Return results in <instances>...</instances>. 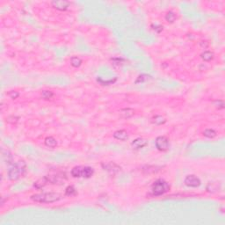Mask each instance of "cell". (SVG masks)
Segmentation results:
<instances>
[{"label":"cell","mask_w":225,"mask_h":225,"mask_svg":"<svg viewBox=\"0 0 225 225\" xmlns=\"http://www.w3.org/2000/svg\"><path fill=\"white\" fill-rule=\"evenodd\" d=\"M31 199L35 202L40 203H53L61 199V195L56 193H44L32 195Z\"/></svg>","instance_id":"obj_1"},{"label":"cell","mask_w":225,"mask_h":225,"mask_svg":"<svg viewBox=\"0 0 225 225\" xmlns=\"http://www.w3.org/2000/svg\"><path fill=\"white\" fill-rule=\"evenodd\" d=\"M26 163L23 160L17 162L8 171V178L11 180H17L20 178L26 171Z\"/></svg>","instance_id":"obj_2"},{"label":"cell","mask_w":225,"mask_h":225,"mask_svg":"<svg viewBox=\"0 0 225 225\" xmlns=\"http://www.w3.org/2000/svg\"><path fill=\"white\" fill-rule=\"evenodd\" d=\"M170 186L166 181L163 179H158L151 187V194L153 196H159L168 192Z\"/></svg>","instance_id":"obj_3"},{"label":"cell","mask_w":225,"mask_h":225,"mask_svg":"<svg viewBox=\"0 0 225 225\" xmlns=\"http://www.w3.org/2000/svg\"><path fill=\"white\" fill-rule=\"evenodd\" d=\"M93 169L89 166H76L71 171V175L75 178H90L93 175Z\"/></svg>","instance_id":"obj_4"},{"label":"cell","mask_w":225,"mask_h":225,"mask_svg":"<svg viewBox=\"0 0 225 225\" xmlns=\"http://www.w3.org/2000/svg\"><path fill=\"white\" fill-rule=\"evenodd\" d=\"M156 147L162 151H165L170 148L169 139L165 137H158L156 139Z\"/></svg>","instance_id":"obj_5"},{"label":"cell","mask_w":225,"mask_h":225,"mask_svg":"<svg viewBox=\"0 0 225 225\" xmlns=\"http://www.w3.org/2000/svg\"><path fill=\"white\" fill-rule=\"evenodd\" d=\"M185 184L190 187H197L201 185V179L195 175H188L185 178Z\"/></svg>","instance_id":"obj_6"},{"label":"cell","mask_w":225,"mask_h":225,"mask_svg":"<svg viewBox=\"0 0 225 225\" xmlns=\"http://www.w3.org/2000/svg\"><path fill=\"white\" fill-rule=\"evenodd\" d=\"M51 5L54 8L59 11H65L70 6V2L65 1V0H55V1L51 2Z\"/></svg>","instance_id":"obj_7"},{"label":"cell","mask_w":225,"mask_h":225,"mask_svg":"<svg viewBox=\"0 0 225 225\" xmlns=\"http://www.w3.org/2000/svg\"><path fill=\"white\" fill-rule=\"evenodd\" d=\"M148 144V142L147 140L143 139V138H137L136 139L134 142H132L131 145L132 147L134 149V150H139V149H142L143 148L144 146H146Z\"/></svg>","instance_id":"obj_8"},{"label":"cell","mask_w":225,"mask_h":225,"mask_svg":"<svg viewBox=\"0 0 225 225\" xmlns=\"http://www.w3.org/2000/svg\"><path fill=\"white\" fill-rule=\"evenodd\" d=\"M114 137L120 141H126L128 138V134L125 130H118V131L114 132Z\"/></svg>","instance_id":"obj_9"},{"label":"cell","mask_w":225,"mask_h":225,"mask_svg":"<svg viewBox=\"0 0 225 225\" xmlns=\"http://www.w3.org/2000/svg\"><path fill=\"white\" fill-rule=\"evenodd\" d=\"M49 182V177L46 176V177H43L40 179H38V180L34 183V187L38 189H40L42 188L43 187L46 186L48 183Z\"/></svg>","instance_id":"obj_10"},{"label":"cell","mask_w":225,"mask_h":225,"mask_svg":"<svg viewBox=\"0 0 225 225\" xmlns=\"http://www.w3.org/2000/svg\"><path fill=\"white\" fill-rule=\"evenodd\" d=\"M45 144L49 148H55L56 146L57 143H56V140L54 137H47L46 139H45Z\"/></svg>","instance_id":"obj_11"},{"label":"cell","mask_w":225,"mask_h":225,"mask_svg":"<svg viewBox=\"0 0 225 225\" xmlns=\"http://www.w3.org/2000/svg\"><path fill=\"white\" fill-rule=\"evenodd\" d=\"M151 121H152V123H154L156 125H162L166 121V120H165L164 117H163L161 115H156L155 117L152 118Z\"/></svg>","instance_id":"obj_12"},{"label":"cell","mask_w":225,"mask_h":225,"mask_svg":"<svg viewBox=\"0 0 225 225\" xmlns=\"http://www.w3.org/2000/svg\"><path fill=\"white\" fill-rule=\"evenodd\" d=\"M104 168H105V170H107L110 172H115V171H118L120 170V167L118 165H116L115 164H113V163L106 164Z\"/></svg>","instance_id":"obj_13"},{"label":"cell","mask_w":225,"mask_h":225,"mask_svg":"<svg viewBox=\"0 0 225 225\" xmlns=\"http://www.w3.org/2000/svg\"><path fill=\"white\" fill-rule=\"evenodd\" d=\"M203 134H204V137H208V138H214V137H216V132H215L214 129L208 128V129H205V130H204Z\"/></svg>","instance_id":"obj_14"},{"label":"cell","mask_w":225,"mask_h":225,"mask_svg":"<svg viewBox=\"0 0 225 225\" xmlns=\"http://www.w3.org/2000/svg\"><path fill=\"white\" fill-rule=\"evenodd\" d=\"M201 58L207 62L211 61L214 58V54H213V52H210V51H205L204 53L201 54Z\"/></svg>","instance_id":"obj_15"},{"label":"cell","mask_w":225,"mask_h":225,"mask_svg":"<svg viewBox=\"0 0 225 225\" xmlns=\"http://www.w3.org/2000/svg\"><path fill=\"white\" fill-rule=\"evenodd\" d=\"M121 114L122 117H124V118H129V117H131V116L134 114V110L129 109V108L123 109V110L121 111Z\"/></svg>","instance_id":"obj_16"},{"label":"cell","mask_w":225,"mask_h":225,"mask_svg":"<svg viewBox=\"0 0 225 225\" xmlns=\"http://www.w3.org/2000/svg\"><path fill=\"white\" fill-rule=\"evenodd\" d=\"M70 63H71V65H72L73 67L77 68V67H79V66L81 65L82 60H81L80 58L77 57V56H74V57H72V58L70 59Z\"/></svg>","instance_id":"obj_17"},{"label":"cell","mask_w":225,"mask_h":225,"mask_svg":"<svg viewBox=\"0 0 225 225\" xmlns=\"http://www.w3.org/2000/svg\"><path fill=\"white\" fill-rule=\"evenodd\" d=\"M165 20L168 22H173L176 20V14L172 12H169L165 16Z\"/></svg>","instance_id":"obj_18"},{"label":"cell","mask_w":225,"mask_h":225,"mask_svg":"<svg viewBox=\"0 0 225 225\" xmlns=\"http://www.w3.org/2000/svg\"><path fill=\"white\" fill-rule=\"evenodd\" d=\"M65 194L68 195V196H72V195L76 194V189L74 188V187L69 186L65 190Z\"/></svg>","instance_id":"obj_19"},{"label":"cell","mask_w":225,"mask_h":225,"mask_svg":"<svg viewBox=\"0 0 225 225\" xmlns=\"http://www.w3.org/2000/svg\"><path fill=\"white\" fill-rule=\"evenodd\" d=\"M150 77V76L145 75V74H143V75H141V76H139V77H138V78H137V80L136 81V83H140V82L146 81V80H148Z\"/></svg>","instance_id":"obj_20"},{"label":"cell","mask_w":225,"mask_h":225,"mask_svg":"<svg viewBox=\"0 0 225 225\" xmlns=\"http://www.w3.org/2000/svg\"><path fill=\"white\" fill-rule=\"evenodd\" d=\"M53 96V93L52 92H49V91H43L42 92V98L44 99H50L51 97Z\"/></svg>","instance_id":"obj_21"},{"label":"cell","mask_w":225,"mask_h":225,"mask_svg":"<svg viewBox=\"0 0 225 225\" xmlns=\"http://www.w3.org/2000/svg\"><path fill=\"white\" fill-rule=\"evenodd\" d=\"M215 106L218 108H223L224 107V102L222 100H216L214 102Z\"/></svg>","instance_id":"obj_22"},{"label":"cell","mask_w":225,"mask_h":225,"mask_svg":"<svg viewBox=\"0 0 225 225\" xmlns=\"http://www.w3.org/2000/svg\"><path fill=\"white\" fill-rule=\"evenodd\" d=\"M9 96L12 98V99H16V98H18L19 97V93H17V92H11V93H9Z\"/></svg>","instance_id":"obj_23"}]
</instances>
